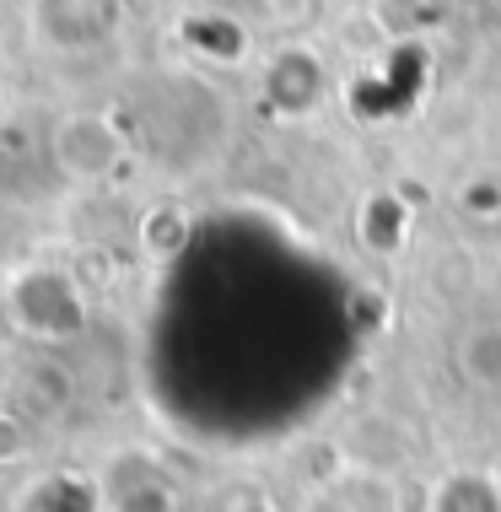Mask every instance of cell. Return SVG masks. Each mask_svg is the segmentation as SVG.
<instances>
[{
  "label": "cell",
  "mask_w": 501,
  "mask_h": 512,
  "mask_svg": "<svg viewBox=\"0 0 501 512\" xmlns=\"http://www.w3.org/2000/svg\"><path fill=\"white\" fill-rule=\"evenodd\" d=\"M54 151H60V168L71 178H108L119 168V135L92 114L65 119L54 135Z\"/></svg>",
  "instance_id": "6da1fadb"
},
{
  "label": "cell",
  "mask_w": 501,
  "mask_h": 512,
  "mask_svg": "<svg viewBox=\"0 0 501 512\" xmlns=\"http://www.w3.org/2000/svg\"><path fill=\"white\" fill-rule=\"evenodd\" d=\"M27 448H33V437H27V421H17L11 410H0V464L27 459Z\"/></svg>",
  "instance_id": "3957f363"
},
{
  "label": "cell",
  "mask_w": 501,
  "mask_h": 512,
  "mask_svg": "<svg viewBox=\"0 0 501 512\" xmlns=\"http://www.w3.org/2000/svg\"><path fill=\"white\" fill-rule=\"evenodd\" d=\"M458 367L475 389H501V329H475L458 345Z\"/></svg>",
  "instance_id": "7a4b0ae2"
}]
</instances>
